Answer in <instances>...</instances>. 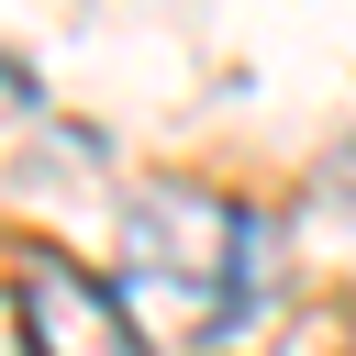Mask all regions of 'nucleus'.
Segmentation results:
<instances>
[{"label":"nucleus","mask_w":356,"mask_h":356,"mask_svg":"<svg viewBox=\"0 0 356 356\" xmlns=\"http://www.w3.org/2000/svg\"><path fill=\"white\" fill-rule=\"evenodd\" d=\"M11 356H145L122 289H100L89 267L22 245L11 256Z\"/></svg>","instance_id":"nucleus-2"},{"label":"nucleus","mask_w":356,"mask_h":356,"mask_svg":"<svg viewBox=\"0 0 356 356\" xmlns=\"http://www.w3.org/2000/svg\"><path fill=\"white\" fill-rule=\"evenodd\" d=\"M256 222L222 200V189H189V178H156L122 200V312L145 345H189L211 356L245 312H256Z\"/></svg>","instance_id":"nucleus-1"}]
</instances>
